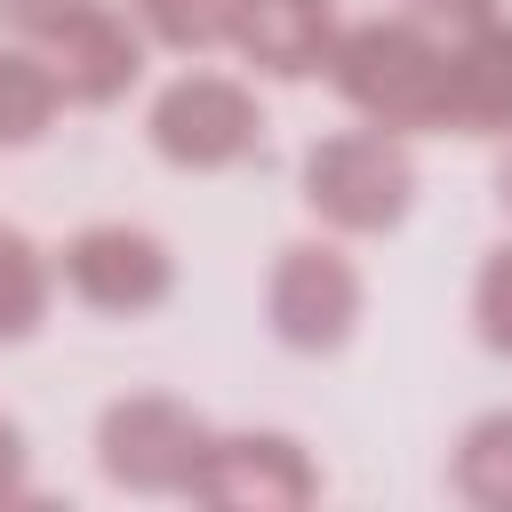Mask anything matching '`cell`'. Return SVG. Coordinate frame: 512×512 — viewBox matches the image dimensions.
Segmentation results:
<instances>
[{"instance_id": "1", "label": "cell", "mask_w": 512, "mask_h": 512, "mask_svg": "<svg viewBox=\"0 0 512 512\" xmlns=\"http://www.w3.org/2000/svg\"><path fill=\"white\" fill-rule=\"evenodd\" d=\"M328 88L368 128L432 136V128H448V40L424 16H360L336 32Z\"/></svg>"}, {"instance_id": "2", "label": "cell", "mask_w": 512, "mask_h": 512, "mask_svg": "<svg viewBox=\"0 0 512 512\" xmlns=\"http://www.w3.org/2000/svg\"><path fill=\"white\" fill-rule=\"evenodd\" d=\"M296 192L320 216V232L376 240V232H400L408 208H416V152L392 128H336L304 152Z\"/></svg>"}, {"instance_id": "3", "label": "cell", "mask_w": 512, "mask_h": 512, "mask_svg": "<svg viewBox=\"0 0 512 512\" xmlns=\"http://www.w3.org/2000/svg\"><path fill=\"white\" fill-rule=\"evenodd\" d=\"M216 424L176 392H120L96 416V472L128 496H192Z\"/></svg>"}, {"instance_id": "4", "label": "cell", "mask_w": 512, "mask_h": 512, "mask_svg": "<svg viewBox=\"0 0 512 512\" xmlns=\"http://www.w3.org/2000/svg\"><path fill=\"white\" fill-rule=\"evenodd\" d=\"M144 144H152L168 168H184V176H224V168L256 160V144H264V104H256L248 80L192 64V72H176V80L144 104Z\"/></svg>"}, {"instance_id": "5", "label": "cell", "mask_w": 512, "mask_h": 512, "mask_svg": "<svg viewBox=\"0 0 512 512\" xmlns=\"http://www.w3.org/2000/svg\"><path fill=\"white\" fill-rule=\"evenodd\" d=\"M360 312H368V280L360 264L328 240H288L264 272V328L280 352H304V360H328L360 336Z\"/></svg>"}, {"instance_id": "6", "label": "cell", "mask_w": 512, "mask_h": 512, "mask_svg": "<svg viewBox=\"0 0 512 512\" xmlns=\"http://www.w3.org/2000/svg\"><path fill=\"white\" fill-rule=\"evenodd\" d=\"M56 280H64L88 312H104V320H144V312H160V304L176 296V248H168L160 232L128 224V216L80 224V232L56 248Z\"/></svg>"}, {"instance_id": "7", "label": "cell", "mask_w": 512, "mask_h": 512, "mask_svg": "<svg viewBox=\"0 0 512 512\" xmlns=\"http://www.w3.org/2000/svg\"><path fill=\"white\" fill-rule=\"evenodd\" d=\"M192 504H216V512H304V504H320V464H312V448L296 432H272V424L216 432L208 464L192 480Z\"/></svg>"}, {"instance_id": "8", "label": "cell", "mask_w": 512, "mask_h": 512, "mask_svg": "<svg viewBox=\"0 0 512 512\" xmlns=\"http://www.w3.org/2000/svg\"><path fill=\"white\" fill-rule=\"evenodd\" d=\"M144 24L128 16V8H112V0H88V8H72L48 40H40V56H48V72H56V88H64V104H80V112H104V104H120L136 80H144Z\"/></svg>"}, {"instance_id": "9", "label": "cell", "mask_w": 512, "mask_h": 512, "mask_svg": "<svg viewBox=\"0 0 512 512\" xmlns=\"http://www.w3.org/2000/svg\"><path fill=\"white\" fill-rule=\"evenodd\" d=\"M336 0H232V56L264 80H320L336 56Z\"/></svg>"}, {"instance_id": "10", "label": "cell", "mask_w": 512, "mask_h": 512, "mask_svg": "<svg viewBox=\"0 0 512 512\" xmlns=\"http://www.w3.org/2000/svg\"><path fill=\"white\" fill-rule=\"evenodd\" d=\"M448 128L456 136H512V16L448 40Z\"/></svg>"}, {"instance_id": "11", "label": "cell", "mask_w": 512, "mask_h": 512, "mask_svg": "<svg viewBox=\"0 0 512 512\" xmlns=\"http://www.w3.org/2000/svg\"><path fill=\"white\" fill-rule=\"evenodd\" d=\"M56 112H64V88H56L48 56H40L32 40H8V32H0V152L40 144V136L56 128Z\"/></svg>"}, {"instance_id": "12", "label": "cell", "mask_w": 512, "mask_h": 512, "mask_svg": "<svg viewBox=\"0 0 512 512\" xmlns=\"http://www.w3.org/2000/svg\"><path fill=\"white\" fill-rule=\"evenodd\" d=\"M48 304H56V256L32 232L0 224V344H32Z\"/></svg>"}, {"instance_id": "13", "label": "cell", "mask_w": 512, "mask_h": 512, "mask_svg": "<svg viewBox=\"0 0 512 512\" xmlns=\"http://www.w3.org/2000/svg\"><path fill=\"white\" fill-rule=\"evenodd\" d=\"M448 488L480 512H512V408H488L456 432V456H448Z\"/></svg>"}, {"instance_id": "14", "label": "cell", "mask_w": 512, "mask_h": 512, "mask_svg": "<svg viewBox=\"0 0 512 512\" xmlns=\"http://www.w3.org/2000/svg\"><path fill=\"white\" fill-rule=\"evenodd\" d=\"M128 16L144 24L152 48H176V56H208L232 40V0H128Z\"/></svg>"}, {"instance_id": "15", "label": "cell", "mask_w": 512, "mask_h": 512, "mask_svg": "<svg viewBox=\"0 0 512 512\" xmlns=\"http://www.w3.org/2000/svg\"><path fill=\"white\" fill-rule=\"evenodd\" d=\"M472 336H480V352L512 360V240H496L472 272Z\"/></svg>"}, {"instance_id": "16", "label": "cell", "mask_w": 512, "mask_h": 512, "mask_svg": "<svg viewBox=\"0 0 512 512\" xmlns=\"http://www.w3.org/2000/svg\"><path fill=\"white\" fill-rule=\"evenodd\" d=\"M72 8H88V0H0V32H8V40H32V48H40V40H48V32H56V24L72 16Z\"/></svg>"}, {"instance_id": "17", "label": "cell", "mask_w": 512, "mask_h": 512, "mask_svg": "<svg viewBox=\"0 0 512 512\" xmlns=\"http://www.w3.org/2000/svg\"><path fill=\"white\" fill-rule=\"evenodd\" d=\"M496 8H504V0H408V16H424V24H432V32H448V40H456V32H472V24H488Z\"/></svg>"}, {"instance_id": "18", "label": "cell", "mask_w": 512, "mask_h": 512, "mask_svg": "<svg viewBox=\"0 0 512 512\" xmlns=\"http://www.w3.org/2000/svg\"><path fill=\"white\" fill-rule=\"evenodd\" d=\"M32 488V448H24V424L0 416V504H16Z\"/></svg>"}, {"instance_id": "19", "label": "cell", "mask_w": 512, "mask_h": 512, "mask_svg": "<svg viewBox=\"0 0 512 512\" xmlns=\"http://www.w3.org/2000/svg\"><path fill=\"white\" fill-rule=\"evenodd\" d=\"M496 200H504V216H512V144H504V160H496Z\"/></svg>"}]
</instances>
